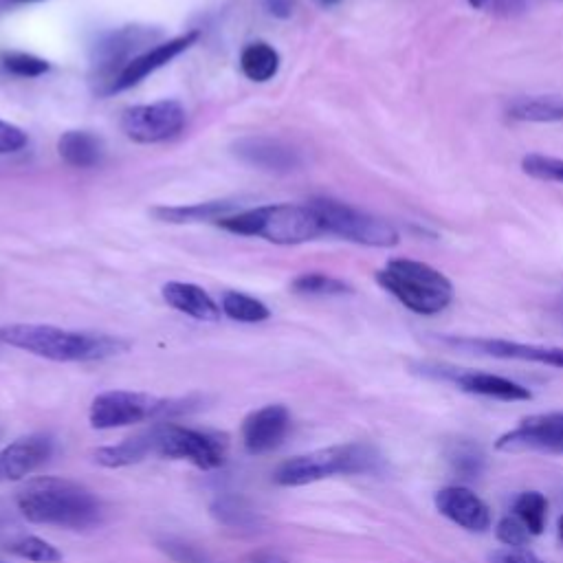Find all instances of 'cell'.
Masks as SVG:
<instances>
[{
	"instance_id": "cell-1",
	"label": "cell",
	"mask_w": 563,
	"mask_h": 563,
	"mask_svg": "<svg viewBox=\"0 0 563 563\" xmlns=\"http://www.w3.org/2000/svg\"><path fill=\"white\" fill-rule=\"evenodd\" d=\"M20 515L31 524L86 531L102 520V504L86 487L62 478L27 482L16 495Z\"/></svg>"
},
{
	"instance_id": "cell-2",
	"label": "cell",
	"mask_w": 563,
	"mask_h": 563,
	"mask_svg": "<svg viewBox=\"0 0 563 563\" xmlns=\"http://www.w3.org/2000/svg\"><path fill=\"white\" fill-rule=\"evenodd\" d=\"M0 341L51 361H99L119 355L126 341L110 335L77 333L47 324H9L0 328Z\"/></svg>"
},
{
	"instance_id": "cell-3",
	"label": "cell",
	"mask_w": 563,
	"mask_h": 563,
	"mask_svg": "<svg viewBox=\"0 0 563 563\" xmlns=\"http://www.w3.org/2000/svg\"><path fill=\"white\" fill-rule=\"evenodd\" d=\"M218 227L231 234L258 236L273 245H302L324 236L322 220L311 205H262L220 218Z\"/></svg>"
},
{
	"instance_id": "cell-4",
	"label": "cell",
	"mask_w": 563,
	"mask_h": 563,
	"mask_svg": "<svg viewBox=\"0 0 563 563\" xmlns=\"http://www.w3.org/2000/svg\"><path fill=\"white\" fill-rule=\"evenodd\" d=\"M377 282L405 308L423 317L443 313L454 300V286L447 275L427 262L405 258L390 260L385 269L377 273Z\"/></svg>"
},
{
	"instance_id": "cell-5",
	"label": "cell",
	"mask_w": 563,
	"mask_h": 563,
	"mask_svg": "<svg viewBox=\"0 0 563 563\" xmlns=\"http://www.w3.org/2000/svg\"><path fill=\"white\" fill-rule=\"evenodd\" d=\"M377 454L368 445H339L317 449L311 454L295 456L282 462L275 471V482L280 487H304L333 476H352L377 467Z\"/></svg>"
},
{
	"instance_id": "cell-6",
	"label": "cell",
	"mask_w": 563,
	"mask_h": 563,
	"mask_svg": "<svg viewBox=\"0 0 563 563\" xmlns=\"http://www.w3.org/2000/svg\"><path fill=\"white\" fill-rule=\"evenodd\" d=\"M159 38L157 29L126 25L99 36L91 49V84L97 95H113V86L126 66L139 58L152 40Z\"/></svg>"
},
{
	"instance_id": "cell-7",
	"label": "cell",
	"mask_w": 563,
	"mask_h": 563,
	"mask_svg": "<svg viewBox=\"0 0 563 563\" xmlns=\"http://www.w3.org/2000/svg\"><path fill=\"white\" fill-rule=\"evenodd\" d=\"M308 205L315 209V214L322 220L324 234L374 249H392L401 242L399 231L388 220L361 212L357 207L333 201V198H313Z\"/></svg>"
},
{
	"instance_id": "cell-8",
	"label": "cell",
	"mask_w": 563,
	"mask_h": 563,
	"mask_svg": "<svg viewBox=\"0 0 563 563\" xmlns=\"http://www.w3.org/2000/svg\"><path fill=\"white\" fill-rule=\"evenodd\" d=\"M174 410V401L157 399V396L141 392L110 390L95 396L91 405V425L95 429H117L148 421V418H157L161 414H170Z\"/></svg>"
},
{
	"instance_id": "cell-9",
	"label": "cell",
	"mask_w": 563,
	"mask_h": 563,
	"mask_svg": "<svg viewBox=\"0 0 563 563\" xmlns=\"http://www.w3.org/2000/svg\"><path fill=\"white\" fill-rule=\"evenodd\" d=\"M187 113L176 99H161L154 104H141L124 110L119 126L135 143H161L179 135L185 128Z\"/></svg>"
},
{
	"instance_id": "cell-10",
	"label": "cell",
	"mask_w": 563,
	"mask_h": 563,
	"mask_svg": "<svg viewBox=\"0 0 563 563\" xmlns=\"http://www.w3.org/2000/svg\"><path fill=\"white\" fill-rule=\"evenodd\" d=\"M157 454L172 460H187L203 471H214L225 465L227 445L216 434L165 425L159 427Z\"/></svg>"
},
{
	"instance_id": "cell-11",
	"label": "cell",
	"mask_w": 563,
	"mask_h": 563,
	"mask_svg": "<svg viewBox=\"0 0 563 563\" xmlns=\"http://www.w3.org/2000/svg\"><path fill=\"white\" fill-rule=\"evenodd\" d=\"M498 451H555L563 454V412L528 416L495 440Z\"/></svg>"
},
{
	"instance_id": "cell-12",
	"label": "cell",
	"mask_w": 563,
	"mask_h": 563,
	"mask_svg": "<svg viewBox=\"0 0 563 563\" xmlns=\"http://www.w3.org/2000/svg\"><path fill=\"white\" fill-rule=\"evenodd\" d=\"M291 414L284 405H267L251 412L242 423V443L253 456L269 454L278 449L282 440L289 434Z\"/></svg>"
},
{
	"instance_id": "cell-13",
	"label": "cell",
	"mask_w": 563,
	"mask_h": 563,
	"mask_svg": "<svg viewBox=\"0 0 563 563\" xmlns=\"http://www.w3.org/2000/svg\"><path fill=\"white\" fill-rule=\"evenodd\" d=\"M447 344L478 352V355H489L498 359H517V361H531L542 363L550 368H563V348H546L535 344H520V341L509 339H458L445 337Z\"/></svg>"
},
{
	"instance_id": "cell-14",
	"label": "cell",
	"mask_w": 563,
	"mask_h": 563,
	"mask_svg": "<svg viewBox=\"0 0 563 563\" xmlns=\"http://www.w3.org/2000/svg\"><path fill=\"white\" fill-rule=\"evenodd\" d=\"M436 509L447 520L471 533H484L491 528V511L476 493L467 487H447L436 493Z\"/></svg>"
},
{
	"instance_id": "cell-15",
	"label": "cell",
	"mask_w": 563,
	"mask_h": 563,
	"mask_svg": "<svg viewBox=\"0 0 563 563\" xmlns=\"http://www.w3.org/2000/svg\"><path fill=\"white\" fill-rule=\"evenodd\" d=\"M198 38H201V33H198V31H187L185 36L172 38L168 42L157 44V47L143 51L139 58L132 60L126 66V71L119 75V80L113 86V93L126 91V88L137 86L141 80H146V77L152 75L154 71L163 69L165 64H170L174 58H179L183 51H187L192 47V44H196Z\"/></svg>"
},
{
	"instance_id": "cell-16",
	"label": "cell",
	"mask_w": 563,
	"mask_h": 563,
	"mask_svg": "<svg viewBox=\"0 0 563 563\" xmlns=\"http://www.w3.org/2000/svg\"><path fill=\"white\" fill-rule=\"evenodd\" d=\"M51 451L53 443L49 436L33 434L14 440V443L0 451V480H25L49 460Z\"/></svg>"
},
{
	"instance_id": "cell-17",
	"label": "cell",
	"mask_w": 563,
	"mask_h": 563,
	"mask_svg": "<svg viewBox=\"0 0 563 563\" xmlns=\"http://www.w3.org/2000/svg\"><path fill=\"white\" fill-rule=\"evenodd\" d=\"M234 154L247 165L267 172H291L300 168V154L286 143L269 137H245L234 143Z\"/></svg>"
},
{
	"instance_id": "cell-18",
	"label": "cell",
	"mask_w": 563,
	"mask_h": 563,
	"mask_svg": "<svg viewBox=\"0 0 563 563\" xmlns=\"http://www.w3.org/2000/svg\"><path fill=\"white\" fill-rule=\"evenodd\" d=\"M443 377L454 381L462 392L489 396V399H498V401H531L533 399L531 390L511 379L498 377V374L473 372V370H451V372H443Z\"/></svg>"
},
{
	"instance_id": "cell-19",
	"label": "cell",
	"mask_w": 563,
	"mask_h": 563,
	"mask_svg": "<svg viewBox=\"0 0 563 563\" xmlns=\"http://www.w3.org/2000/svg\"><path fill=\"white\" fill-rule=\"evenodd\" d=\"M161 295L174 311L185 313L198 322H218L220 319V306L201 286L190 282H168L161 289Z\"/></svg>"
},
{
	"instance_id": "cell-20",
	"label": "cell",
	"mask_w": 563,
	"mask_h": 563,
	"mask_svg": "<svg viewBox=\"0 0 563 563\" xmlns=\"http://www.w3.org/2000/svg\"><path fill=\"white\" fill-rule=\"evenodd\" d=\"M157 438H159V427H152L150 432H143L139 436L126 438L124 443L97 449L95 451V462L102 467H108V469L137 465V462L146 458L150 451H157Z\"/></svg>"
},
{
	"instance_id": "cell-21",
	"label": "cell",
	"mask_w": 563,
	"mask_h": 563,
	"mask_svg": "<svg viewBox=\"0 0 563 563\" xmlns=\"http://www.w3.org/2000/svg\"><path fill=\"white\" fill-rule=\"evenodd\" d=\"M58 152L71 168H95L104 159V143L86 130H69L60 137Z\"/></svg>"
},
{
	"instance_id": "cell-22",
	"label": "cell",
	"mask_w": 563,
	"mask_h": 563,
	"mask_svg": "<svg viewBox=\"0 0 563 563\" xmlns=\"http://www.w3.org/2000/svg\"><path fill=\"white\" fill-rule=\"evenodd\" d=\"M506 115L524 124H557L563 121V97H522L506 106Z\"/></svg>"
},
{
	"instance_id": "cell-23",
	"label": "cell",
	"mask_w": 563,
	"mask_h": 563,
	"mask_svg": "<svg viewBox=\"0 0 563 563\" xmlns=\"http://www.w3.org/2000/svg\"><path fill=\"white\" fill-rule=\"evenodd\" d=\"M240 69L251 82H269L280 71V53L267 42H251L240 53Z\"/></svg>"
},
{
	"instance_id": "cell-24",
	"label": "cell",
	"mask_w": 563,
	"mask_h": 563,
	"mask_svg": "<svg viewBox=\"0 0 563 563\" xmlns=\"http://www.w3.org/2000/svg\"><path fill=\"white\" fill-rule=\"evenodd\" d=\"M236 205L231 201H209L185 207H157L152 209V216H157L163 223H201V220H218L229 216Z\"/></svg>"
},
{
	"instance_id": "cell-25",
	"label": "cell",
	"mask_w": 563,
	"mask_h": 563,
	"mask_svg": "<svg viewBox=\"0 0 563 563\" xmlns=\"http://www.w3.org/2000/svg\"><path fill=\"white\" fill-rule=\"evenodd\" d=\"M220 306H223L220 311H223L229 319L242 324H260L267 322L271 317L267 304H262L260 300H256V297L238 291H227L223 295V304Z\"/></svg>"
},
{
	"instance_id": "cell-26",
	"label": "cell",
	"mask_w": 563,
	"mask_h": 563,
	"mask_svg": "<svg viewBox=\"0 0 563 563\" xmlns=\"http://www.w3.org/2000/svg\"><path fill=\"white\" fill-rule=\"evenodd\" d=\"M546 511H548V502L542 493L537 491H528L522 493L520 498L515 502V513L517 520H520L531 535H542L546 528Z\"/></svg>"
},
{
	"instance_id": "cell-27",
	"label": "cell",
	"mask_w": 563,
	"mask_h": 563,
	"mask_svg": "<svg viewBox=\"0 0 563 563\" xmlns=\"http://www.w3.org/2000/svg\"><path fill=\"white\" fill-rule=\"evenodd\" d=\"M291 286L295 293L313 295V297L346 295L352 291L344 280H337V278H333V275H326V273H304V275H300V278H295Z\"/></svg>"
},
{
	"instance_id": "cell-28",
	"label": "cell",
	"mask_w": 563,
	"mask_h": 563,
	"mask_svg": "<svg viewBox=\"0 0 563 563\" xmlns=\"http://www.w3.org/2000/svg\"><path fill=\"white\" fill-rule=\"evenodd\" d=\"M7 553L27 559L33 563H58L62 561V553L49 542H44L40 537H20L16 542L7 544Z\"/></svg>"
},
{
	"instance_id": "cell-29",
	"label": "cell",
	"mask_w": 563,
	"mask_h": 563,
	"mask_svg": "<svg viewBox=\"0 0 563 563\" xmlns=\"http://www.w3.org/2000/svg\"><path fill=\"white\" fill-rule=\"evenodd\" d=\"M522 172L537 181L563 183V159L544 157V154H528L522 159Z\"/></svg>"
},
{
	"instance_id": "cell-30",
	"label": "cell",
	"mask_w": 563,
	"mask_h": 563,
	"mask_svg": "<svg viewBox=\"0 0 563 563\" xmlns=\"http://www.w3.org/2000/svg\"><path fill=\"white\" fill-rule=\"evenodd\" d=\"M0 60H3V69L16 77H40L49 71V62L31 53L9 51L3 53V58Z\"/></svg>"
},
{
	"instance_id": "cell-31",
	"label": "cell",
	"mask_w": 563,
	"mask_h": 563,
	"mask_svg": "<svg viewBox=\"0 0 563 563\" xmlns=\"http://www.w3.org/2000/svg\"><path fill=\"white\" fill-rule=\"evenodd\" d=\"M212 513L218 517V522H223L227 526H234V528L236 526L247 528V526L256 524V515H253V511L249 509V506H245V502L236 500V498L218 500L212 506Z\"/></svg>"
},
{
	"instance_id": "cell-32",
	"label": "cell",
	"mask_w": 563,
	"mask_h": 563,
	"mask_svg": "<svg viewBox=\"0 0 563 563\" xmlns=\"http://www.w3.org/2000/svg\"><path fill=\"white\" fill-rule=\"evenodd\" d=\"M467 3L495 18H517L526 11V0H467Z\"/></svg>"
},
{
	"instance_id": "cell-33",
	"label": "cell",
	"mask_w": 563,
	"mask_h": 563,
	"mask_svg": "<svg viewBox=\"0 0 563 563\" xmlns=\"http://www.w3.org/2000/svg\"><path fill=\"white\" fill-rule=\"evenodd\" d=\"M498 539L509 548H526L528 546V528L517 520V517H504V520L498 524Z\"/></svg>"
},
{
	"instance_id": "cell-34",
	"label": "cell",
	"mask_w": 563,
	"mask_h": 563,
	"mask_svg": "<svg viewBox=\"0 0 563 563\" xmlns=\"http://www.w3.org/2000/svg\"><path fill=\"white\" fill-rule=\"evenodd\" d=\"M27 132L0 119V154H14L27 146Z\"/></svg>"
},
{
	"instance_id": "cell-35",
	"label": "cell",
	"mask_w": 563,
	"mask_h": 563,
	"mask_svg": "<svg viewBox=\"0 0 563 563\" xmlns=\"http://www.w3.org/2000/svg\"><path fill=\"white\" fill-rule=\"evenodd\" d=\"M491 563H544L526 548H506L491 555Z\"/></svg>"
},
{
	"instance_id": "cell-36",
	"label": "cell",
	"mask_w": 563,
	"mask_h": 563,
	"mask_svg": "<svg viewBox=\"0 0 563 563\" xmlns=\"http://www.w3.org/2000/svg\"><path fill=\"white\" fill-rule=\"evenodd\" d=\"M165 553H170V557L179 563H205L203 555L196 553L192 546H185V544H172L168 542L163 546Z\"/></svg>"
},
{
	"instance_id": "cell-37",
	"label": "cell",
	"mask_w": 563,
	"mask_h": 563,
	"mask_svg": "<svg viewBox=\"0 0 563 563\" xmlns=\"http://www.w3.org/2000/svg\"><path fill=\"white\" fill-rule=\"evenodd\" d=\"M260 5L264 7V11H267L269 16L280 18V20L291 18L295 11V0H260Z\"/></svg>"
},
{
	"instance_id": "cell-38",
	"label": "cell",
	"mask_w": 563,
	"mask_h": 563,
	"mask_svg": "<svg viewBox=\"0 0 563 563\" xmlns=\"http://www.w3.org/2000/svg\"><path fill=\"white\" fill-rule=\"evenodd\" d=\"M249 563H289V561H286L282 555L273 553V550H262V553L249 557Z\"/></svg>"
},
{
	"instance_id": "cell-39",
	"label": "cell",
	"mask_w": 563,
	"mask_h": 563,
	"mask_svg": "<svg viewBox=\"0 0 563 563\" xmlns=\"http://www.w3.org/2000/svg\"><path fill=\"white\" fill-rule=\"evenodd\" d=\"M7 5H29V3H40V0H5Z\"/></svg>"
},
{
	"instance_id": "cell-40",
	"label": "cell",
	"mask_w": 563,
	"mask_h": 563,
	"mask_svg": "<svg viewBox=\"0 0 563 563\" xmlns=\"http://www.w3.org/2000/svg\"><path fill=\"white\" fill-rule=\"evenodd\" d=\"M317 3L322 7H335V5L341 3V0H317Z\"/></svg>"
},
{
	"instance_id": "cell-41",
	"label": "cell",
	"mask_w": 563,
	"mask_h": 563,
	"mask_svg": "<svg viewBox=\"0 0 563 563\" xmlns=\"http://www.w3.org/2000/svg\"><path fill=\"white\" fill-rule=\"evenodd\" d=\"M559 539L563 542V517H559Z\"/></svg>"
}]
</instances>
